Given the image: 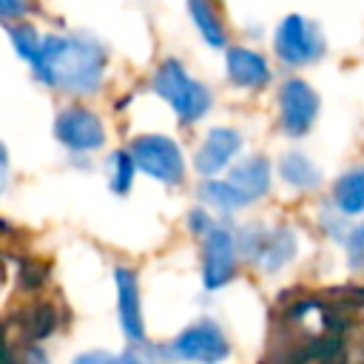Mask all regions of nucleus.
<instances>
[{
    "instance_id": "f257e3e1",
    "label": "nucleus",
    "mask_w": 364,
    "mask_h": 364,
    "mask_svg": "<svg viewBox=\"0 0 364 364\" xmlns=\"http://www.w3.org/2000/svg\"><path fill=\"white\" fill-rule=\"evenodd\" d=\"M34 77L63 94H94L105 74V48L88 34H48L40 46Z\"/></svg>"
},
{
    "instance_id": "f03ea898",
    "label": "nucleus",
    "mask_w": 364,
    "mask_h": 364,
    "mask_svg": "<svg viewBox=\"0 0 364 364\" xmlns=\"http://www.w3.org/2000/svg\"><path fill=\"white\" fill-rule=\"evenodd\" d=\"M151 85L162 100H168V105L182 122H196L210 108V91L199 80H193L179 60L159 63Z\"/></svg>"
},
{
    "instance_id": "7ed1b4c3",
    "label": "nucleus",
    "mask_w": 364,
    "mask_h": 364,
    "mask_svg": "<svg viewBox=\"0 0 364 364\" xmlns=\"http://www.w3.org/2000/svg\"><path fill=\"white\" fill-rule=\"evenodd\" d=\"M131 156L142 173L159 179L165 185H176L185 176V162L179 145L165 134H145L131 142Z\"/></svg>"
},
{
    "instance_id": "20e7f679",
    "label": "nucleus",
    "mask_w": 364,
    "mask_h": 364,
    "mask_svg": "<svg viewBox=\"0 0 364 364\" xmlns=\"http://www.w3.org/2000/svg\"><path fill=\"white\" fill-rule=\"evenodd\" d=\"M168 355L176 361H191V364H219L230 355V344L216 321L202 318L185 327L168 344Z\"/></svg>"
},
{
    "instance_id": "39448f33",
    "label": "nucleus",
    "mask_w": 364,
    "mask_h": 364,
    "mask_svg": "<svg viewBox=\"0 0 364 364\" xmlns=\"http://www.w3.org/2000/svg\"><path fill=\"white\" fill-rule=\"evenodd\" d=\"M273 48L282 63L287 65H307L316 63L324 54V37L316 23H310L301 14H287L276 34H273Z\"/></svg>"
},
{
    "instance_id": "423d86ee",
    "label": "nucleus",
    "mask_w": 364,
    "mask_h": 364,
    "mask_svg": "<svg viewBox=\"0 0 364 364\" xmlns=\"http://www.w3.org/2000/svg\"><path fill=\"white\" fill-rule=\"evenodd\" d=\"M236 245L247 259H253L267 273L284 267L296 256V236L287 228H276V230L247 228V230H242Z\"/></svg>"
},
{
    "instance_id": "0eeeda50",
    "label": "nucleus",
    "mask_w": 364,
    "mask_h": 364,
    "mask_svg": "<svg viewBox=\"0 0 364 364\" xmlns=\"http://www.w3.org/2000/svg\"><path fill=\"white\" fill-rule=\"evenodd\" d=\"M318 117V94L310 82L293 77L279 91V119L287 136H304Z\"/></svg>"
},
{
    "instance_id": "6e6552de",
    "label": "nucleus",
    "mask_w": 364,
    "mask_h": 364,
    "mask_svg": "<svg viewBox=\"0 0 364 364\" xmlns=\"http://www.w3.org/2000/svg\"><path fill=\"white\" fill-rule=\"evenodd\" d=\"M54 136L65 148L85 154V151H97L105 142V128H102V122H100V117L94 111L71 105V108H63L57 114Z\"/></svg>"
},
{
    "instance_id": "1a4fd4ad",
    "label": "nucleus",
    "mask_w": 364,
    "mask_h": 364,
    "mask_svg": "<svg viewBox=\"0 0 364 364\" xmlns=\"http://www.w3.org/2000/svg\"><path fill=\"white\" fill-rule=\"evenodd\" d=\"M236 239L228 228L213 225L205 233V264H202V282L208 290H219L228 284L236 273Z\"/></svg>"
},
{
    "instance_id": "9d476101",
    "label": "nucleus",
    "mask_w": 364,
    "mask_h": 364,
    "mask_svg": "<svg viewBox=\"0 0 364 364\" xmlns=\"http://www.w3.org/2000/svg\"><path fill=\"white\" fill-rule=\"evenodd\" d=\"M239 148H242V134L239 131H233V128H210L205 142L196 151L193 165H196V171L202 176H213L222 168H228V162L239 154Z\"/></svg>"
},
{
    "instance_id": "9b49d317",
    "label": "nucleus",
    "mask_w": 364,
    "mask_h": 364,
    "mask_svg": "<svg viewBox=\"0 0 364 364\" xmlns=\"http://www.w3.org/2000/svg\"><path fill=\"white\" fill-rule=\"evenodd\" d=\"M114 284H117V307H119V324L131 341L145 338V324H142V307H139V284L136 273L128 267L114 270Z\"/></svg>"
},
{
    "instance_id": "f8f14e48",
    "label": "nucleus",
    "mask_w": 364,
    "mask_h": 364,
    "mask_svg": "<svg viewBox=\"0 0 364 364\" xmlns=\"http://www.w3.org/2000/svg\"><path fill=\"white\" fill-rule=\"evenodd\" d=\"M225 71H228V80L239 88H264L270 82L267 60L259 51H250V48H242V46L228 48Z\"/></svg>"
},
{
    "instance_id": "ddd939ff",
    "label": "nucleus",
    "mask_w": 364,
    "mask_h": 364,
    "mask_svg": "<svg viewBox=\"0 0 364 364\" xmlns=\"http://www.w3.org/2000/svg\"><path fill=\"white\" fill-rule=\"evenodd\" d=\"M228 182L250 205V202H256V199H262L267 193V188H270V165H267L264 156H247L245 162L230 168Z\"/></svg>"
},
{
    "instance_id": "4468645a",
    "label": "nucleus",
    "mask_w": 364,
    "mask_h": 364,
    "mask_svg": "<svg viewBox=\"0 0 364 364\" xmlns=\"http://www.w3.org/2000/svg\"><path fill=\"white\" fill-rule=\"evenodd\" d=\"M57 310L48 304V301H37V304H28L20 316H17V324H20V336L26 341H43L48 338L54 330H57Z\"/></svg>"
},
{
    "instance_id": "2eb2a0df",
    "label": "nucleus",
    "mask_w": 364,
    "mask_h": 364,
    "mask_svg": "<svg viewBox=\"0 0 364 364\" xmlns=\"http://www.w3.org/2000/svg\"><path fill=\"white\" fill-rule=\"evenodd\" d=\"M333 205L344 216L364 213V165L338 176L336 188H333Z\"/></svg>"
},
{
    "instance_id": "dca6fc26",
    "label": "nucleus",
    "mask_w": 364,
    "mask_h": 364,
    "mask_svg": "<svg viewBox=\"0 0 364 364\" xmlns=\"http://www.w3.org/2000/svg\"><path fill=\"white\" fill-rule=\"evenodd\" d=\"M279 173H282V179H284L290 188H296V191H313V188H318V182H321V171L313 165V159H307L304 154H296V151L282 156Z\"/></svg>"
},
{
    "instance_id": "f3484780",
    "label": "nucleus",
    "mask_w": 364,
    "mask_h": 364,
    "mask_svg": "<svg viewBox=\"0 0 364 364\" xmlns=\"http://www.w3.org/2000/svg\"><path fill=\"white\" fill-rule=\"evenodd\" d=\"M188 11L202 34V40L210 46V48H225L228 46V34H225V26L213 9L210 0H188Z\"/></svg>"
},
{
    "instance_id": "a211bd4d",
    "label": "nucleus",
    "mask_w": 364,
    "mask_h": 364,
    "mask_svg": "<svg viewBox=\"0 0 364 364\" xmlns=\"http://www.w3.org/2000/svg\"><path fill=\"white\" fill-rule=\"evenodd\" d=\"M199 199L216 210H239L247 202L242 199V193L228 182V179H208L199 185Z\"/></svg>"
},
{
    "instance_id": "6ab92c4d",
    "label": "nucleus",
    "mask_w": 364,
    "mask_h": 364,
    "mask_svg": "<svg viewBox=\"0 0 364 364\" xmlns=\"http://www.w3.org/2000/svg\"><path fill=\"white\" fill-rule=\"evenodd\" d=\"M9 37H11V43H14V51H17V57H23V60H28V63H34V60H37L43 40L37 37V31H34L28 23H20V26H9Z\"/></svg>"
},
{
    "instance_id": "aec40b11",
    "label": "nucleus",
    "mask_w": 364,
    "mask_h": 364,
    "mask_svg": "<svg viewBox=\"0 0 364 364\" xmlns=\"http://www.w3.org/2000/svg\"><path fill=\"white\" fill-rule=\"evenodd\" d=\"M111 165H114V176H111V191L117 193H125L131 188V179H134V171H136V162L131 156V151H117L111 156Z\"/></svg>"
},
{
    "instance_id": "412c9836",
    "label": "nucleus",
    "mask_w": 364,
    "mask_h": 364,
    "mask_svg": "<svg viewBox=\"0 0 364 364\" xmlns=\"http://www.w3.org/2000/svg\"><path fill=\"white\" fill-rule=\"evenodd\" d=\"M347 262L353 270H364V222L355 225L347 236Z\"/></svg>"
},
{
    "instance_id": "4be33fe9",
    "label": "nucleus",
    "mask_w": 364,
    "mask_h": 364,
    "mask_svg": "<svg viewBox=\"0 0 364 364\" xmlns=\"http://www.w3.org/2000/svg\"><path fill=\"white\" fill-rule=\"evenodd\" d=\"M46 279H48V267L43 262H31V259L23 262V267H20V284L26 290H37Z\"/></svg>"
},
{
    "instance_id": "5701e85b",
    "label": "nucleus",
    "mask_w": 364,
    "mask_h": 364,
    "mask_svg": "<svg viewBox=\"0 0 364 364\" xmlns=\"http://www.w3.org/2000/svg\"><path fill=\"white\" fill-rule=\"evenodd\" d=\"M213 228V222H210V216L202 210V208H196L193 213H191V230L193 233H199V236H205L208 230Z\"/></svg>"
},
{
    "instance_id": "b1692460",
    "label": "nucleus",
    "mask_w": 364,
    "mask_h": 364,
    "mask_svg": "<svg viewBox=\"0 0 364 364\" xmlns=\"http://www.w3.org/2000/svg\"><path fill=\"white\" fill-rule=\"evenodd\" d=\"M26 9H28V3L26 0H0V17H23L26 14Z\"/></svg>"
},
{
    "instance_id": "393cba45",
    "label": "nucleus",
    "mask_w": 364,
    "mask_h": 364,
    "mask_svg": "<svg viewBox=\"0 0 364 364\" xmlns=\"http://www.w3.org/2000/svg\"><path fill=\"white\" fill-rule=\"evenodd\" d=\"M108 353H102V350H88V353H80L71 364H108Z\"/></svg>"
},
{
    "instance_id": "a878e982",
    "label": "nucleus",
    "mask_w": 364,
    "mask_h": 364,
    "mask_svg": "<svg viewBox=\"0 0 364 364\" xmlns=\"http://www.w3.org/2000/svg\"><path fill=\"white\" fill-rule=\"evenodd\" d=\"M0 364H17V358H14L11 347H9V341L3 338V327H0Z\"/></svg>"
},
{
    "instance_id": "bb28decb",
    "label": "nucleus",
    "mask_w": 364,
    "mask_h": 364,
    "mask_svg": "<svg viewBox=\"0 0 364 364\" xmlns=\"http://www.w3.org/2000/svg\"><path fill=\"white\" fill-rule=\"evenodd\" d=\"M23 364H48V358H46V353H43V350L28 347V350H26V361H23Z\"/></svg>"
},
{
    "instance_id": "cd10ccee",
    "label": "nucleus",
    "mask_w": 364,
    "mask_h": 364,
    "mask_svg": "<svg viewBox=\"0 0 364 364\" xmlns=\"http://www.w3.org/2000/svg\"><path fill=\"white\" fill-rule=\"evenodd\" d=\"M108 364H145L136 353H122V355H111Z\"/></svg>"
},
{
    "instance_id": "c85d7f7f",
    "label": "nucleus",
    "mask_w": 364,
    "mask_h": 364,
    "mask_svg": "<svg viewBox=\"0 0 364 364\" xmlns=\"http://www.w3.org/2000/svg\"><path fill=\"white\" fill-rule=\"evenodd\" d=\"M6 179H9V154H6V148L0 145V193H3V188H6Z\"/></svg>"
},
{
    "instance_id": "c756f323",
    "label": "nucleus",
    "mask_w": 364,
    "mask_h": 364,
    "mask_svg": "<svg viewBox=\"0 0 364 364\" xmlns=\"http://www.w3.org/2000/svg\"><path fill=\"white\" fill-rule=\"evenodd\" d=\"M3 230H6V222H0V233H3Z\"/></svg>"
}]
</instances>
